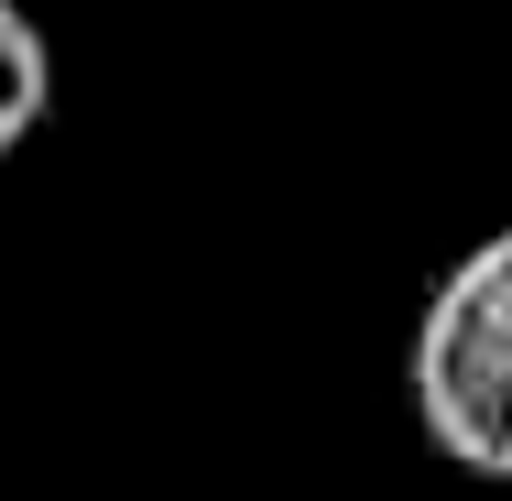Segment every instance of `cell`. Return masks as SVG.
Masks as SVG:
<instances>
[{"label":"cell","mask_w":512,"mask_h":501,"mask_svg":"<svg viewBox=\"0 0 512 501\" xmlns=\"http://www.w3.org/2000/svg\"><path fill=\"white\" fill-rule=\"evenodd\" d=\"M414 425L447 469L512 480V229L458 251L414 316Z\"/></svg>","instance_id":"obj_1"},{"label":"cell","mask_w":512,"mask_h":501,"mask_svg":"<svg viewBox=\"0 0 512 501\" xmlns=\"http://www.w3.org/2000/svg\"><path fill=\"white\" fill-rule=\"evenodd\" d=\"M55 109V44L22 0H0V153H22Z\"/></svg>","instance_id":"obj_2"}]
</instances>
